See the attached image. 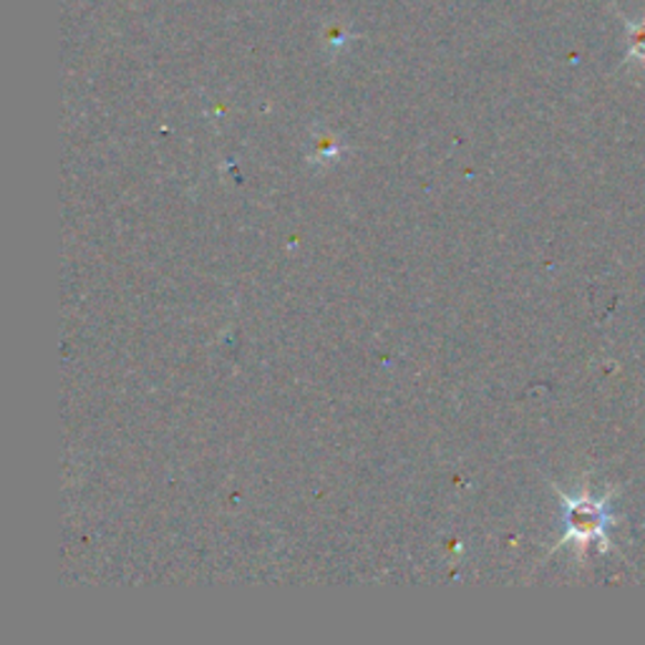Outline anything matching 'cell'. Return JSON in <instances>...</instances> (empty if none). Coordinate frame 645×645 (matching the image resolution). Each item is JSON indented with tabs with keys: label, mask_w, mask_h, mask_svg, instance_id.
I'll return each mask as SVG.
<instances>
[{
	"label": "cell",
	"mask_w": 645,
	"mask_h": 645,
	"mask_svg": "<svg viewBox=\"0 0 645 645\" xmlns=\"http://www.w3.org/2000/svg\"><path fill=\"white\" fill-rule=\"evenodd\" d=\"M607 524H611V512H607L605 500L585 496V500L567 502L570 538H575L580 542H593V540L605 542Z\"/></svg>",
	"instance_id": "obj_1"
},
{
	"label": "cell",
	"mask_w": 645,
	"mask_h": 645,
	"mask_svg": "<svg viewBox=\"0 0 645 645\" xmlns=\"http://www.w3.org/2000/svg\"><path fill=\"white\" fill-rule=\"evenodd\" d=\"M628 59L645 63V18L628 25Z\"/></svg>",
	"instance_id": "obj_2"
}]
</instances>
